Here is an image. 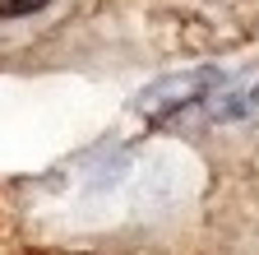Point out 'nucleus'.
Segmentation results:
<instances>
[{
  "label": "nucleus",
  "mask_w": 259,
  "mask_h": 255,
  "mask_svg": "<svg viewBox=\"0 0 259 255\" xmlns=\"http://www.w3.org/2000/svg\"><path fill=\"white\" fill-rule=\"evenodd\" d=\"M47 5L51 0H0V19H23V14H37Z\"/></svg>",
  "instance_id": "obj_1"
}]
</instances>
